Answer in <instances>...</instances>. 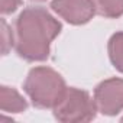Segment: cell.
Returning a JSON list of instances; mask_svg holds the SVG:
<instances>
[{"label": "cell", "mask_w": 123, "mask_h": 123, "mask_svg": "<svg viewBox=\"0 0 123 123\" xmlns=\"http://www.w3.org/2000/svg\"><path fill=\"white\" fill-rule=\"evenodd\" d=\"M51 9L70 25L88 23L97 13L93 0H52Z\"/></svg>", "instance_id": "cell-5"}, {"label": "cell", "mask_w": 123, "mask_h": 123, "mask_svg": "<svg viewBox=\"0 0 123 123\" xmlns=\"http://www.w3.org/2000/svg\"><path fill=\"white\" fill-rule=\"evenodd\" d=\"M52 110L54 117L64 123L90 122L98 111L94 98H91L86 90L77 87H68L62 100Z\"/></svg>", "instance_id": "cell-3"}, {"label": "cell", "mask_w": 123, "mask_h": 123, "mask_svg": "<svg viewBox=\"0 0 123 123\" xmlns=\"http://www.w3.org/2000/svg\"><path fill=\"white\" fill-rule=\"evenodd\" d=\"M32 2H45V0H32Z\"/></svg>", "instance_id": "cell-11"}, {"label": "cell", "mask_w": 123, "mask_h": 123, "mask_svg": "<svg viewBox=\"0 0 123 123\" xmlns=\"http://www.w3.org/2000/svg\"><path fill=\"white\" fill-rule=\"evenodd\" d=\"M15 48V31H12L5 19H2V54L7 55Z\"/></svg>", "instance_id": "cell-9"}, {"label": "cell", "mask_w": 123, "mask_h": 123, "mask_svg": "<svg viewBox=\"0 0 123 123\" xmlns=\"http://www.w3.org/2000/svg\"><path fill=\"white\" fill-rule=\"evenodd\" d=\"M65 80L49 67H35L28 73L23 91L38 109H54L67 91Z\"/></svg>", "instance_id": "cell-2"}, {"label": "cell", "mask_w": 123, "mask_h": 123, "mask_svg": "<svg viewBox=\"0 0 123 123\" xmlns=\"http://www.w3.org/2000/svg\"><path fill=\"white\" fill-rule=\"evenodd\" d=\"M93 98L98 113L116 116L123 110V78H107L94 88Z\"/></svg>", "instance_id": "cell-4"}, {"label": "cell", "mask_w": 123, "mask_h": 123, "mask_svg": "<svg viewBox=\"0 0 123 123\" xmlns=\"http://www.w3.org/2000/svg\"><path fill=\"white\" fill-rule=\"evenodd\" d=\"M0 109L3 113H22L28 109L26 98L13 87H0Z\"/></svg>", "instance_id": "cell-6"}, {"label": "cell", "mask_w": 123, "mask_h": 123, "mask_svg": "<svg viewBox=\"0 0 123 123\" xmlns=\"http://www.w3.org/2000/svg\"><path fill=\"white\" fill-rule=\"evenodd\" d=\"M107 52L111 65L123 74V31L116 32L110 36L107 43Z\"/></svg>", "instance_id": "cell-7"}, {"label": "cell", "mask_w": 123, "mask_h": 123, "mask_svg": "<svg viewBox=\"0 0 123 123\" xmlns=\"http://www.w3.org/2000/svg\"><path fill=\"white\" fill-rule=\"evenodd\" d=\"M61 31V22L45 7H26L15 22V51L28 62L46 61L51 54V43Z\"/></svg>", "instance_id": "cell-1"}, {"label": "cell", "mask_w": 123, "mask_h": 123, "mask_svg": "<svg viewBox=\"0 0 123 123\" xmlns=\"http://www.w3.org/2000/svg\"><path fill=\"white\" fill-rule=\"evenodd\" d=\"M122 120H123V117H122Z\"/></svg>", "instance_id": "cell-12"}, {"label": "cell", "mask_w": 123, "mask_h": 123, "mask_svg": "<svg viewBox=\"0 0 123 123\" xmlns=\"http://www.w3.org/2000/svg\"><path fill=\"white\" fill-rule=\"evenodd\" d=\"M22 5V0H2V15H12L18 10V7Z\"/></svg>", "instance_id": "cell-10"}, {"label": "cell", "mask_w": 123, "mask_h": 123, "mask_svg": "<svg viewBox=\"0 0 123 123\" xmlns=\"http://www.w3.org/2000/svg\"><path fill=\"white\" fill-rule=\"evenodd\" d=\"M97 15L106 19H117L123 16V0H93Z\"/></svg>", "instance_id": "cell-8"}]
</instances>
